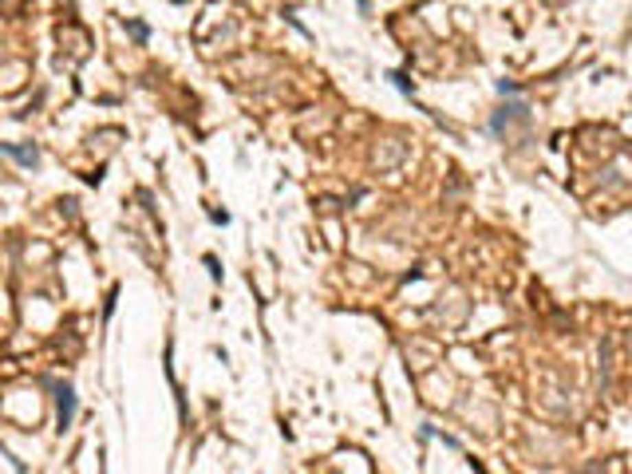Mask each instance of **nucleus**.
I'll return each mask as SVG.
<instances>
[{
  "label": "nucleus",
  "instance_id": "nucleus-1",
  "mask_svg": "<svg viewBox=\"0 0 632 474\" xmlns=\"http://www.w3.org/2000/svg\"><path fill=\"white\" fill-rule=\"evenodd\" d=\"M56 395H60V403H56V407H60V427H71V419H76V392L63 383Z\"/></svg>",
  "mask_w": 632,
  "mask_h": 474
},
{
  "label": "nucleus",
  "instance_id": "nucleus-2",
  "mask_svg": "<svg viewBox=\"0 0 632 474\" xmlns=\"http://www.w3.org/2000/svg\"><path fill=\"white\" fill-rule=\"evenodd\" d=\"M4 150H8L12 158H20L24 166H36V150H20V146H4Z\"/></svg>",
  "mask_w": 632,
  "mask_h": 474
},
{
  "label": "nucleus",
  "instance_id": "nucleus-3",
  "mask_svg": "<svg viewBox=\"0 0 632 474\" xmlns=\"http://www.w3.org/2000/svg\"><path fill=\"white\" fill-rule=\"evenodd\" d=\"M131 36L135 40H146V24H131Z\"/></svg>",
  "mask_w": 632,
  "mask_h": 474
}]
</instances>
